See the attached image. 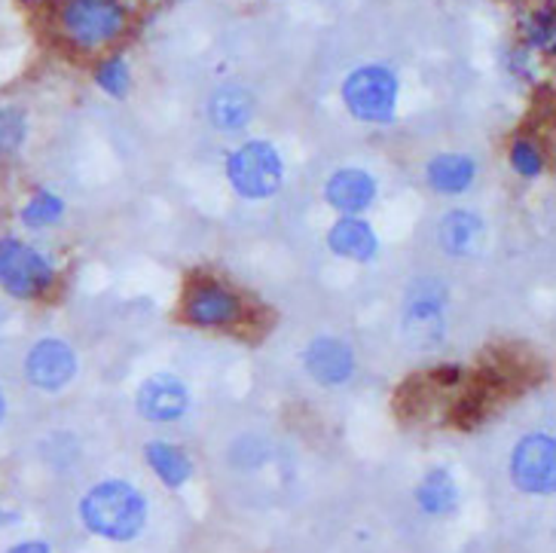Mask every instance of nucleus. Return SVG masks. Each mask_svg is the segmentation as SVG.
<instances>
[{"label":"nucleus","instance_id":"nucleus-4","mask_svg":"<svg viewBox=\"0 0 556 553\" xmlns=\"http://www.w3.org/2000/svg\"><path fill=\"white\" fill-rule=\"evenodd\" d=\"M227 172L232 187L242 196H251V199L273 196L278 190V184H281V160H278L276 150L263 144V141H254V144L236 150Z\"/></svg>","mask_w":556,"mask_h":553},{"label":"nucleus","instance_id":"nucleus-19","mask_svg":"<svg viewBox=\"0 0 556 553\" xmlns=\"http://www.w3.org/2000/svg\"><path fill=\"white\" fill-rule=\"evenodd\" d=\"M99 83L101 89H108L111 96H126V89H129V67L123 59H111V62H104L99 71Z\"/></svg>","mask_w":556,"mask_h":553},{"label":"nucleus","instance_id":"nucleus-23","mask_svg":"<svg viewBox=\"0 0 556 553\" xmlns=\"http://www.w3.org/2000/svg\"><path fill=\"white\" fill-rule=\"evenodd\" d=\"M10 553H50V548L43 541H25V544H16Z\"/></svg>","mask_w":556,"mask_h":553},{"label":"nucleus","instance_id":"nucleus-20","mask_svg":"<svg viewBox=\"0 0 556 553\" xmlns=\"http://www.w3.org/2000/svg\"><path fill=\"white\" fill-rule=\"evenodd\" d=\"M514 168L523 175V178H535V175H541V156L539 150L532 144H526V141H520V144H514Z\"/></svg>","mask_w":556,"mask_h":553},{"label":"nucleus","instance_id":"nucleus-21","mask_svg":"<svg viewBox=\"0 0 556 553\" xmlns=\"http://www.w3.org/2000/svg\"><path fill=\"white\" fill-rule=\"evenodd\" d=\"M25 123L16 111H0V150H13L22 141Z\"/></svg>","mask_w":556,"mask_h":553},{"label":"nucleus","instance_id":"nucleus-3","mask_svg":"<svg viewBox=\"0 0 556 553\" xmlns=\"http://www.w3.org/2000/svg\"><path fill=\"white\" fill-rule=\"evenodd\" d=\"M62 28L80 47H99L123 28V10L114 0H67L62 7Z\"/></svg>","mask_w":556,"mask_h":553},{"label":"nucleus","instance_id":"nucleus-8","mask_svg":"<svg viewBox=\"0 0 556 553\" xmlns=\"http://www.w3.org/2000/svg\"><path fill=\"white\" fill-rule=\"evenodd\" d=\"M187 389L180 386V379L168 374L150 376L148 382L138 389V410L150 423H175L187 413Z\"/></svg>","mask_w":556,"mask_h":553},{"label":"nucleus","instance_id":"nucleus-2","mask_svg":"<svg viewBox=\"0 0 556 553\" xmlns=\"http://www.w3.org/2000/svg\"><path fill=\"white\" fill-rule=\"evenodd\" d=\"M52 285L50 263L43 261L34 248L3 239L0 242V288L13 297L31 300L40 297Z\"/></svg>","mask_w":556,"mask_h":553},{"label":"nucleus","instance_id":"nucleus-18","mask_svg":"<svg viewBox=\"0 0 556 553\" xmlns=\"http://www.w3.org/2000/svg\"><path fill=\"white\" fill-rule=\"evenodd\" d=\"M62 212H65V205H62V199L52 193H37L25 205V212H22V221H25V227H50V224H55L59 217H62Z\"/></svg>","mask_w":556,"mask_h":553},{"label":"nucleus","instance_id":"nucleus-13","mask_svg":"<svg viewBox=\"0 0 556 553\" xmlns=\"http://www.w3.org/2000/svg\"><path fill=\"white\" fill-rule=\"evenodd\" d=\"M208 114H212V123L217 129H245L248 123H251V116H254V98L248 96L242 86H224V89L212 98Z\"/></svg>","mask_w":556,"mask_h":553},{"label":"nucleus","instance_id":"nucleus-11","mask_svg":"<svg viewBox=\"0 0 556 553\" xmlns=\"http://www.w3.org/2000/svg\"><path fill=\"white\" fill-rule=\"evenodd\" d=\"M328 202L340 212H361L374 202L377 196V184L367 172H358V168H345V172H337L333 178L328 180Z\"/></svg>","mask_w":556,"mask_h":553},{"label":"nucleus","instance_id":"nucleus-17","mask_svg":"<svg viewBox=\"0 0 556 553\" xmlns=\"http://www.w3.org/2000/svg\"><path fill=\"white\" fill-rule=\"evenodd\" d=\"M416 499H419V505L428 514H446V511L456 507V483H453V477L446 472H431L419 483V489H416Z\"/></svg>","mask_w":556,"mask_h":553},{"label":"nucleus","instance_id":"nucleus-6","mask_svg":"<svg viewBox=\"0 0 556 553\" xmlns=\"http://www.w3.org/2000/svg\"><path fill=\"white\" fill-rule=\"evenodd\" d=\"M510 474L514 483L523 492H554L556 483V450L551 435H532L517 443L514 458H510Z\"/></svg>","mask_w":556,"mask_h":553},{"label":"nucleus","instance_id":"nucleus-10","mask_svg":"<svg viewBox=\"0 0 556 553\" xmlns=\"http://www.w3.org/2000/svg\"><path fill=\"white\" fill-rule=\"evenodd\" d=\"M239 312H242L239 300L224 288H214V285H202L187 300V318L202 327L232 325L239 318Z\"/></svg>","mask_w":556,"mask_h":553},{"label":"nucleus","instance_id":"nucleus-1","mask_svg":"<svg viewBox=\"0 0 556 553\" xmlns=\"http://www.w3.org/2000/svg\"><path fill=\"white\" fill-rule=\"evenodd\" d=\"M80 517L89 532L111 541H129L141 532L148 507L141 492L123 480H111L96 487L80 505Z\"/></svg>","mask_w":556,"mask_h":553},{"label":"nucleus","instance_id":"nucleus-22","mask_svg":"<svg viewBox=\"0 0 556 553\" xmlns=\"http://www.w3.org/2000/svg\"><path fill=\"white\" fill-rule=\"evenodd\" d=\"M551 32H554V25H551V16H539V25L532 28V37H535V43H551Z\"/></svg>","mask_w":556,"mask_h":553},{"label":"nucleus","instance_id":"nucleus-5","mask_svg":"<svg viewBox=\"0 0 556 553\" xmlns=\"http://www.w3.org/2000/svg\"><path fill=\"white\" fill-rule=\"evenodd\" d=\"M343 98L349 111L361 120H389L397 98V83L386 67H361L343 86Z\"/></svg>","mask_w":556,"mask_h":553},{"label":"nucleus","instance_id":"nucleus-24","mask_svg":"<svg viewBox=\"0 0 556 553\" xmlns=\"http://www.w3.org/2000/svg\"><path fill=\"white\" fill-rule=\"evenodd\" d=\"M3 413H7V401H3V391H0V419H3Z\"/></svg>","mask_w":556,"mask_h":553},{"label":"nucleus","instance_id":"nucleus-15","mask_svg":"<svg viewBox=\"0 0 556 553\" xmlns=\"http://www.w3.org/2000/svg\"><path fill=\"white\" fill-rule=\"evenodd\" d=\"M428 180L441 193H462L475 180V163L458 153H443L428 165Z\"/></svg>","mask_w":556,"mask_h":553},{"label":"nucleus","instance_id":"nucleus-16","mask_svg":"<svg viewBox=\"0 0 556 553\" xmlns=\"http://www.w3.org/2000/svg\"><path fill=\"white\" fill-rule=\"evenodd\" d=\"M148 462L153 465V472L163 477V483L168 487H180L187 483V477L193 474V465L184 450L172 447V443H163V440H153L148 443Z\"/></svg>","mask_w":556,"mask_h":553},{"label":"nucleus","instance_id":"nucleus-7","mask_svg":"<svg viewBox=\"0 0 556 553\" xmlns=\"http://www.w3.org/2000/svg\"><path fill=\"white\" fill-rule=\"evenodd\" d=\"M74 370H77V359H74V352L67 349L65 342L59 340L37 342L28 352V361H25V374L31 379V386L47 391L67 386Z\"/></svg>","mask_w":556,"mask_h":553},{"label":"nucleus","instance_id":"nucleus-25","mask_svg":"<svg viewBox=\"0 0 556 553\" xmlns=\"http://www.w3.org/2000/svg\"><path fill=\"white\" fill-rule=\"evenodd\" d=\"M0 520L7 523V520H13V514H0Z\"/></svg>","mask_w":556,"mask_h":553},{"label":"nucleus","instance_id":"nucleus-9","mask_svg":"<svg viewBox=\"0 0 556 553\" xmlns=\"http://www.w3.org/2000/svg\"><path fill=\"white\" fill-rule=\"evenodd\" d=\"M306 370L321 386H340L355 370L352 349L340 340H315L306 349Z\"/></svg>","mask_w":556,"mask_h":553},{"label":"nucleus","instance_id":"nucleus-12","mask_svg":"<svg viewBox=\"0 0 556 553\" xmlns=\"http://www.w3.org/2000/svg\"><path fill=\"white\" fill-rule=\"evenodd\" d=\"M441 244L453 257H468L483 244V224L468 212H450L441 221Z\"/></svg>","mask_w":556,"mask_h":553},{"label":"nucleus","instance_id":"nucleus-14","mask_svg":"<svg viewBox=\"0 0 556 553\" xmlns=\"http://www.w3.org/2000/svg\"><path fill=\"white\" fill-rule=\"evenodd\" d=\"M328 242L340 257H349V261H370L377 254V236L355 217H345L330 229Z\"/></svg>","mask_w":556,"mask_h":553}]
</instances>
